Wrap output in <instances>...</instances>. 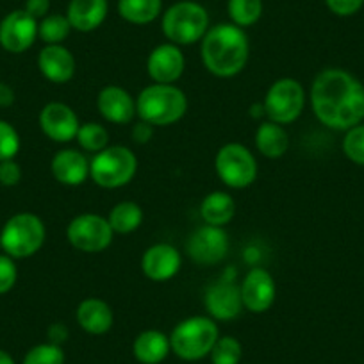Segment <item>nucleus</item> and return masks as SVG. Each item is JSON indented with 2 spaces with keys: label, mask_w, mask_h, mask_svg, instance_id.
Instances as JSON below:
<instances>
[{
  "label": "nucleus",
  "mask_w": 364,
  "mask_h": 364,
  "mask_svg": "<svg viewBox=\"0 0 364 364\" xmlns=\"http://www.w3.org/2000/svg\"><path fill=\"white\" fill-rule=\"evenodd\" d=\"M22 364H65V350L50 341L41 343L26 353Z\"/></svg>",
  "instance_id": "32"
},
{
  "label": "nucleus",
  "mask_w": 364,
  "mask_h": 364,
  "mask_svg": "<svg viewBox=\"0 0 364 364\" xmlns=\"http://www.w3.org/2000/svg\"><path fill=\"white\" fill-rule=\"evenodd\" d=\"M0 250H2V240H0Z\"/></svg>",
  "instance_id": "43"
},
{
  "label": "nucleus",
  "mask_w": 364,
  "mask_h": 364,
  "mask_svg": "<svg viewBox=\"0 0 364 364\" xmlns=\"http://www.w3.org/2000/svg\"><path fill=\"white\" fill-rule=\"evenodd\" d=\"M38 68L50 82L66 84L75 73V58L63 45H45L38 55Z\"/></svg>",
  "instance_id": "19"
},
{
  "label": "nucleus",
  "mask_w": 364,
  "mask_h": 364,
  "mask_svg": "<svg viewBox=\"0 0 364 364\" xmlns=\"http://www.w3.org/2000/svg\"><path fill=\"white\" fill-rule=\"evenodd\" d=\"M47 230L40 216L33 213H18L6 222L0 232L2 250L13 259H26L36 254L45 243Z\"/></svg>",
  "instance_id": "7"
},
{
  "label": "nucleus",
  "mask_w": 364,
  "mask_h": 364,
  "mask_svg": "<svg viewBox=\"0 0 364 364\" xmlns=\"http://www.w3.org/2000/svg\"><path fill=\"white\" fill-rule=\"evenodd\" d=\"M188 254L197 264L211 266L223 261L229 252V236L223 227L202 225L188 240Z\"/></svg>",
  "instance_id": "11"
},
{
  "label": "nucleus",
  "mask_w": 364,
  "mask_h": 364,
  "mask_svg": "<svg viewBox=\"0 0 364 364\" xmlns=\"http://www.w3.org/2000/svg\"><path fill=\"white\" fill-rule=\"evenodd\" d=\"M15 102V91L9 84L0 82V107H9Z\"/></svg>",
  "instance_id": "41"
},
{
  "label": "nucleus",
  "mask_w": 364,
  "mask_h": 364,
  "mask_svg": "<svg viewBox=\"0 0 364 364\" xmlns=\"http://www.w3.org/2000/svg\"><path fill=\"white\" fill-rule=\"evenodd\" d=\"M184 66H186V59H184L181 47L170 43V41L157 45L146 59V72H149L150 79L157 84L177 82L184 73Z\"/></svg>",
  "instance_id": "16"
},
{
  "label": "nucleus",
  "mask_w": 364,
  "mask_h": 364,
  "mask_svg": "<svg viewBox=\"0 0 364 364\" xmlns=\"http://www.w3.org/2000/svg\"><path fill=\"white\" fill-rule=\"evenodd\" d=\"M0 364H16L15 359H13L11 355H9L8 352H4V350H0Z\"/></svg>",
  "instance_id": "42"
},
{
  "label": "nucleus",
  "mask_w": 364,
  "mask_h": 364,
  "mask_svg": "<svg viewBox=\"0 0 364 364\" xmlns=\"http://www.w3.org/2000/svg\"><path fill=\"white\" fill-rule=\"evenodd\" d=\"M202 61L209 73L216 77H234L247 66L250 43L241 27L218 23L209 27L202 38Z\"/></svg>",
  "instance_id": "2"
},
{
  "label": "nucleus",
  "mask_w": 364,
  "mask_h": 364,
  "mask_svg": "<svg viewBox=\"0 0 364 364\" xmlns=\"http://www.w3.org/2000/svg\"><path fill=\"white\" fill-rule=\"evenodd\" d=\"M52 175L65 186H80L90 177V161L80 150L63 149L52 157Z\"/></svg>",
  "instance_id": "20"
},
{
  "label": "nucleus",
  "mask_w": 364,
  "mask_h": 364,
  "mask_svg": "<svg viewBox=\"0 0 364 364\" xmlns=\"http://www.w3.org/2000/svg\"><path fill=\"white\" fill-rule=\"evenodd\" d=\"M216 173L225 186L245 190L257 178V161L241 143H227L216 154Z\"/></svg>",
  "instance_id": "9"
},
{
  "label": "nucleus",
  "mask_w": 364,
  "mask_h": 364,
  "mask_svg": "<svg viewBox=\"0 0 364 364\" xmlns=\"http://www.w3.org/2000/svg\"><path fill=\"white\" fill-rule=\"evenodd\" d=\"M70 26L66 15H47L38 23V36L47 45H63V41L70 36Z\"/></svg>",
  "instance_id": "30"
},
{
  "label": "nucleus",
  "mask_w": 364,
  "mask_h": 364,
  "mask_svg": "<svg viewBox=\"0 0 364 364\" xmlns=\"http://www.w3.org/2000/svg\"><path fill=\"white\" fill-rule=\"evenodd\" d=\"M23 11L29 13L33 18L41 20L50 11V0H26V8Z\"/></svg>",
  "instance_id": "38"
},
{
  "label": "nucleus",
  "mask_w": 364,
  "mask_h": 364,
  "mask_svg": "<svg viewBox=\"0 0 364 364\" xmlns=\"http://www.w3.org/2000/svg\"><path fill=\"white\" fill-rule=\"evenodd\" d=\"M241 300L243 307L250 313H266L275 302L277 286L272 273L264 268H252L241 282Z\"/></svg>",
  "instance_id": "13"
},
{
  "label": "nucleus",
  "mask_w": 364,
  "mask_h": 364,
  "mask_svg": "<svg viewBox=\"0 0 364 364\" xmlns=\"http://www.w3.org/2000/svg\"><path fill=\"white\" fill-rule=\"evenodd\" d=\"M188 111L186 93L175 84H150L143 87L136 99V114L139 120L154 125L166 127L181 120Z\"/></svg>",
  "instance_id": "3"
},
{
  "label": "nucleus",
  "mask_w": 364,
  "mask_h": 364,
  "mask_svg": "<svg viewBox=\"0 0 364 364\" xmlns=\"http://www.w3.org/2000/svg\"><path fill=\"white\" fill-rule=\"evenodd\" d=\"M234 215H236V202L225 191H213L205 195L200 204V216L208 225H227Z\"/></svg>",
  "instance_id": "25"
},
{
  "label": "nucleus",
  "mask_w": 364,
  "mask_h": 364,
  "mask_svg": "<svg viewBox=\"0 0 364 364\" xmlns=\"http://www.w3.org/2000/svg\"><path fill=\"white\" fill-rule=\"evenodd\" d=\"M204 304L209 316L218 321L234 320L245 309L240 286H236L229 279H222V281L209 286L208 291H205Z\"/></svg>",
  "instance_id": "15"
},
{
  "label": "nucleus",
  "mask_w": 364,
  "mask_h": 364,
  "mask_svg": "<svg viewBox=\"0 0 364 364\" xmlns=\"http://www.w3.org/2000/svg\"><path fill=\"white\" fill-rule=\"evenodd\" d=\"M343 152L352 163L364 166V124L348 129L343 139Z\"/></svg>",
  "instance_id": "33"
},
{
  "label": "nucleus",
  "mask_w": 364,
  "mask_h": 364,
  "mask_svg": "<svg viewBox=\"0 0 364 364\" xmlns=\"http://www.w3.org/2000/svg\"><path fill=\"white\" fill-rule=\"evenodd\" d=\"M182 264V255L173 245L156 243L146 248L141 259V268L146 277L154 282L173 279Z\"/></svg>",
  "instance_id": "17"
},
{
  "label": "nucleus",
  "mask_w": 364,
  "mask_h": 364,
  "mask_svg": "<svg viewBox=\"0 0 364 364\" xmlns=\"http://www.w3.org/2000/svg\"><path fill=\"white\" fill-rule=\"evenodd\" d=\"M170 352V338L156 328L143 331L132 343V355L141 364H161Z\"/></svg>",
  "instance_id": "23"
},
{
  "label": "nucleus",
  "mask_w": 364,
  "mask_h": 364,
  "mask_svg": "<svg viewBox=\"0 0 364 364\" xmlns=\"http://www.w3.org/2000/svg\"><path fill=\"white\" fill-rule=\"evenodd\" d=\"M327 8L338 16H352L364 6V0H325Z\"/></svg>",
  "instance_id": "37"
},
{
  "label": "nucleus",
  "mask_w": 364,
  "mask_h": 364,
  "mask_svg": "<svg viewBox=\"0 0 364 364\" xmlns=\"http://www.w3.org/2000/svg\"><path fill=\"white\" fill-rule=\"evenodd\" d=\"M20 152V136L9 122L0 120V161L15 159Z\"/></svg>",
  "instance_id": "34"
},
{
  "label": "nucleus",
  "mask_w": 364,
  "mask_h": 364,
  "mask_svg": "<svg viewBox=\"0 0 364 364\" xmlns=\"http://www.w3.org/2000/svg\"><path fill=\"white\" fill-rule=\"evenodd\" d=\"M152 136H154V125L146 124V122L139 120L138 124H134V127H132V139H134L136 143H139V145L149 143L150 139H152Z\"/></svg>",
  "instance_id": "39"
},
{
  "label": "nucleus",
  "mask_w": 364,
  "mask_h": 364,
  "mask_svg": "<svg viewBox=\"0 0 364 364\" xmlns=\"http://www.w3.org/2000/svg\"><path fill=\"white\" fill-rule=\"evenodd\" d=\"M161 29L166 40L177 47L202 41L209 31V13L198 2L181 0L164 11Z\"/></svg>",
  "instance_id": "4"
},
{
  "label": "nucleus",
  "mask_w": 364,
  "mask_h": 364,
  "mask_svg": "<svg viewBox=\"0 0 364 364\" xmlns=\"http://www.w3.org/2000/svg\"><path fill=\"white\" fill-rule=\"evenodd\" d=\"M113 229L107 218L93 213L75 216L66 229V237L73 248L86 254H99L113 243Z\"/></svg>",
  "instance_id": "10"
},
{
  "label": "nucleus",
  "mask_w": 364,
  "mask_h": 364,
  "mask_svg": "<svg viewBox=\"0 0 364 364\" xmlns=\"http://www.w3.org/2000/svg\"><path fill=\"white\" fill-rule=\"evenodd\" d=\"M306 107V91L296 79L282 77L268 87L262 109L269 122L279 125L293 124Z\"/></svg>",
  "instance_id": "8"
},
{
  "label": "nucleus",
  "mask_w": 364,
  "mask_h": 364,
  "mask_svg": "<svg viewBox=\"0 0 364 364\" xmlns=\"http://www.w3.org/2000/svg\"><path fill=\"white\" fill-rule=\"evenodd\" d=\"M107 222H109L113 232L131 234L136 229H139V225L143 223V209L136 202H120L111 209Z\"/></svg>",
  "instance_id": "27"
},
{
  "label": "nucleus",
  "mask_w": 364,
  "mask_h": 364,
  "mask_svg": "<svg viewBox=\"0 0 364 364\" xmlns=\"http://www.w3.org/2000/svg\"><path fill=\"white\" fill-rule=\"evenodd\" d=\"M163 11V0H118V15L132 26L152 23Z\"/></svg>",
  "instance_id": "26"
},
{
  "label": "nucleus",
  "mask_w": 364,
  "mask_h": 364,
  "mask_svg": "<svg viewBox=\"0 0 364 364\" xmlns=\"http://www.w3.org/2000/svg\"><path fill=\"white\" fill-rule=\"evenodd\" d=\"M311 106L325 127L348 131L364 120V84L343 68L323 70L311 86Z\"/></svg>",
  "instance_id": "1"
},
{
  "label": "nucleus",
  "mask_w": 364,
  "mask_h": 364,
  "mask_svg": "<svg viewBox=\"0 0 364 364\" xmlns=\"http://www.w3.org/2000/svg\"><path fill=\"white\" fill-rule=\"evenodd\" d=\"M22 181V168L15 159L0 161V184L13 188Z\"/></svg>",
  "instance_id": "36"
},
{
  "label": "nucleus",
  "mask_w": 364,
  "mask_h": 364,
  "mask_svg": "<svg viewBox=\"0 0 364 364\" xmlns=\"http://www.w3.org/2000/svg\"><path fill=\"white\" fill-rule=\"evenodd\" d=\"M97 107H99L100 114L111 124H131L132 118L136 117V100L132 99L127 90L114 86V84L100 90L99 97H97Z\"/></svg>",
  "instance_id": "18"
},
{
  "label": "nucleus",
  "mask_w": 364,
  "mask_h": 364,
  "mask_svg": "<svg viewBox=\"0 0 364 364\" xmlns=\"http://www.w3.org/2000/svg\"><path fill=\"white\" fill-rule=\"evenodd\" d=\"M255 146L268 159H279L288 152L289 136L282 125L266 120L255 131Z\"/></svg>",
  "instance_id": "24"
},
{
  "label": "nucleus",
  "mask_w": 364,
  "mask_h": 364,
  "mask_svg": "<svg viewBox=\"0 0 364 364\" xmlns=\"http://www.w3.org/2000/svg\"><path fill=\"white\" fill-rule=\"evenodd\" d=\"M68 339V328L63 323H52L48 327V341L54 343V345L61 346L63 343Z\"/></svg>",
  "instance_id": "40"
},
{
  "label": "nucleus",
  "mask_w": 364,
  "mask_h": 364,
  "mask_svg": "<svg viewBox=\"0 0 364 364\" xmlns=\"http://www.w3.org/2000/svg\"><path fill=\"white\" fill-rule=\"evenodd\" d=\"M18 279V269H16L15 259L8 254H0V295L11 291Z\"/></svg>",
  "instance_id": "35"
},
{
  "label": "nucleus",
  "mask_w": 364,
  "mask_h": 364,
  "mask_svg": "<svg viewBox=\"0 0 364 364\" xmlns=\"http://www.w3.org/2000/svg\"><path fill=\"white\" fill-rule=\"evenodd\" d=\"M40 127L52 141L68 143L77 138L80 122L70 106L63 102H50L41 109Z\"/></svg>",
  "instance_id": "14"
},
{
  "label": "nucleus",
  "mask_w": 364,
  "mask_h": 364,
  "mask_svg": "<svg viewBox=\"0 0 364 364\" xmlns=\"http://www.w3.org/2000/svg\"><path fill=\"white\" fill-rule=\"evenodd\" d=\"M218 338V325L211 316H191L171 331L170 346L178 359L191 363L208 357Z\"/></svg>",
  "instance_id": "5"
},
{
  "label": "nucleus",
  "mask_w": 364,
  "mask_h": 364,
  "mask_svg": "<svg viewBox=\"0 0 364 364\" xmlns=\"http://www.w3.org/2000/svg\"><path fill=\"white\" fill-rule=\"evenodd\" d=\"M75 139L80 149L86 150V152L99 154L109 146V132L104 125L95 124V122H87V124L80 125Z\"/></svg>",
  "instance_id": "29"
},
{
  "label": "nucleus",
  "mask_w": 364,
  "mask_h": 364,
  "mask_svg": "<svg viewBox=\"0 0 364 364\" xmlns=\"http://www.w3.org/2000/svg\"><path fill=\"white\" fill-rule=\"evenodd\" d=\"M227 11L234 26L241 29L252 27L262 15V0H229Z\"/></svg>",
  "instance_id": "28"
},
{
  "label": "nucleus",
  "mask_w": 364,
  "mask_h": 364,
  "mask_svg": "<svg viewBox=\"0 0 364 364\" xmlns=\"http://www.w3.org/2000/svg\"><path fill=\"white\" fill-rule=\"evenodd\" d=\"M243 355V346L234 336H220L213 346L211 364H240Z\"/></svg>",
  "instance_id": "31"
},
{
  "label": "nucleus",
  "mask_w": 364,
  "mask_h": 364,
  "mask_svg": "<svg viewBox=\"0 0 364 364\" xmlns=\"http://www.w3.org/2000/svg\"><path fill=\"white\" fill-rule=\"evenodd\" d=\"M107 11H109L107 0H70L66 18L72 29L79 33H91L102 26L104 20L107 18Z\"/></svg>",
  "instance_id": "21"
},
{
  "label": "nucleus",
  "mask_w": 364,
  "mask_h": 364,
  "mask_svg": "<svg viewBox=\"0 0 364 364\" xmlns=\"http://www.w3.org/2000/svg\"><path fill=\"white\" fill-rule=\"evenodd\" d=\"M75 318L79 327L91 336L106 334L114 323V314L109 304L100 299H93V296L79 304Z\"/></svg>",
  "instance_id": "22"
},
{
  "label": "nucleus",
  "mask_w": 364,
  "mask_h": 364,
  "mask_svg": "<svg viewBox=\"0 0 364 364\" xmlns=\"http://www.w3.org/2000/svg\"><path fill=\"white\" fill-rule=\"evenodd\" d=\"M138 171V157L131 149L111 145L90 161V177L97 186L118 190L127 186Z\"/></svg>",
  "instance_id": "6"
},
{
  "label": "nucleus",
  "mask_w": 364,
  "mask_h": 364,
  "mask_svg": "<svg viewBox=\"0 0 364 364\" xmlns=\"http://www.w3.org/2000/svg\"><path fill=\"white\" fill-rule=\"evenodd\" d=\"M38 38V20L23 9H16L0 22V47L11 54L29 50Z\"/></svg>",
  "instance_id": "12"
}]
</instances>
